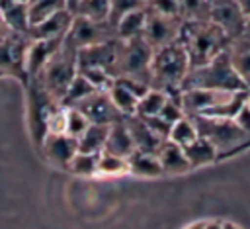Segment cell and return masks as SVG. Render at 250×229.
Returning <instances> with one entry per match:
<instances>
[{"instance_id":"cell-23","label":"cell","mask_w":250,"mask_h":229,"mask_svg":"<svg viewBox=\"0 0 250 229\" xmlns=\"http://www.w3.org/2000/svg\"><path fill=\"white\" fill-rule=\"evenodd\" d=\"M127 168H129L131 174L146 176V178H152V176H160L162 174L158 157L152 155V153H143V151H133L127 157Z\"/></svg>"},{"instance_id":"cell-11","label":"cell","mask_w":250,"mask_h":229,"mask_svg":"<svg viewBox=\"0 0 250 229\" xmlns=\"http://www.w3.org/2000/svg\"><path fill=\"white\" fill-rule=\"evenodd\" d=\"M76 63L80 69H102L115 76V63H117V37L84 47L76 51Z\"/></svg>"},{"instance_id":"cell-24","label":"cell","mask_w":250,"mask_h":229,"mask_svg":"<svg viewBox=\"0 0 250 229\" xmlns=\"http://www.w3.org/2000/svg\"><path fill=\"white\" fill-rule=\"evenodd\" d=\"M146 23V8L133 10L125 14L117 23H115V33L117 39H133V37H143Z\"/></svg>"},{"instance_id":"cell-29","label":"cell","mask_w":250,"mask_h":229,"mask_svg":"<svg viewBox=\"0 0 250 229\" xmlns=\"http://www.w3.org/2000/svg\"><path fill=\"white\" fill-rule=\"evenodd\" d=\"M92 92H96L94 86H92L82 74H76V76L72 78L70 86L66 88L64 96L61 98V106H62V108H74V106H78L82 100H86Z\"/></svg>"},{"instance_id":"cell-41","label":"cell","mask_w":250,"mask_h":229,"mask_svg":"<svg viewBox=\"0 0 250 229\" xmlns=\"http://www.w3.org/2000/svg\"><path fill=\"white\" fill-rule=\"evenodd\" d=\"M232 121L250 137V106H248L246 102H244V106L236 112V115L232 117Z\"/></svg>"},{"instance_id":"cell-36","label":"cell","mask_w":250,"mask_h":229,"mask_svg":"<svg viewBox=\"0 0 250 229\" xmlns=\"http://www.w3.org/2000/svg\"><path fill=\"white\" fill-rule=\"evenodd\" d=\"M88 125H90V121L78 108H64V133L66 135L78 139L86 131Z\"/></svg>"},{"instance_id":"cell-17","label":"cell","mask_w":250,"mask_h":229,"mask_svg":"<svg viewBox=\"0 0 250 229\" xmlns=\"http://www.w3.org/2000/svg\"><path fill=\"white\" fill-rule=\"evenodd\" d=\"M61 43L62 41H45V39H31L29 41V47L25 51V61H23L25 82L39 74V70L45 67V63L61 47Z\"/></svg>"},{"instance_id":"cell-35","label":"cell","mask_w":250,"mask_h":229,"mask_svg":"<svg viewBox=\"0 0 250 229\" xmlns=\"http://www.w3.org/2000/svg\"><path fill=\"white\" fill-rule=\"evenodd\" d=\"M72 174L76 176H94L98 174V155H90V153H76L68 164V168Z\"/></svg>"},{"instance_id":"cell-26","label":"cell","mask_w":250,"mask_h":229,"mask_svg":"<svg viewBox=\"0 0 250 229\" xmlns=\"http://www.w3.org/2000/svg\"><path fill=\"white\" fill-rule=\"evenodd\" d=\"M107 127L109 125L90 123L86 127V131L76 139L78 141V151L80 153H90V155H100L104 151V145H105Z\"/></svg>"},{"instance_id":"cell-25","label":"cell","mask_w":250,"mask_h":229,"mask_svg":"<svg viewBox=\"0 0 250 229\" xmlns=\"http://www.w3.org/2000/svg\"><path fill=\"white\" fill-rule=\"evenodd\" d=\"M184 153H186V159H188V162H189L191 168L205 166V164L217 160V157H219L217 149L207 139H203L199 135H197V139L193 143H189L188 147H184Z\"/></svg>"},{"instance_id":"cell-34","label":"cell","mask_w":250,"mask_h":229,"mask_svg":"<svg viewBox=\"0 0 250 229\" xmlns=\"http://www.w3.org/2000/svg\"><path fill=\"white\" fill-rule=\"evenodd\" d=\"M129 172L127 168V159L117 157V155H109L105 151H102L98 155V174L104 176H117V174H125Z\"/></svg>"},{"instance_id":"cell-16","label":"cell","mask_w":250,"mask_h":229,"mask_svg":"<svg viewBox=\"0 0 250 229\" xmlns=\"http://www.w3.org/2000/svg\"><path fill=\"white\" fill-rule=\"evenodd\" d=\"M74 14L70 10H61L47 20L39 22L37 25H31L29 39H45V41H64L68 27L72 23Z\"/></svg>"},{"instance_id":"cell-38","label":"cell","mask_w":250,"mask_h":229,"mask_svg":"<svg viewBox=\"0 0 250 229\" xmlns=\"http://www.w3.org/2000/svg\"><path fill=\"white\" fill-rule=\"evenodd\" d=\"M146 4L143 0H109V16H107V22L115 27V23L129 12L133 10H139V8H145Z\"/></svg>"},{"instance_id":"cell-43","label":"cell","mask_w":250,"mask_h":229,"mask_svg":"<svg viewBox=\"0 0 250 229\" xmlns=\"http://www.w3.org/2000/svg\"><path fill=\"white\" fill-rule=\"evenodd\" d=\"M234 2L238 4V8H240L242 16L248 20V18H250V0H234Z\"/></svg>"},{"instance_id":"cell-46","label":"cell","mask_w":250,"mask_h":229,"mask_svg":"<svg viewBox=\"0 0 250 229\" xmlns=\"http://www.w3.org/2000/svg\"><path fill=\"white\" fill-rule=\"evenodd\" d=\"M64 2H66V8L74 14V10H76V6H78V2H80V0H64Z\"/></svg>"},{"instance_id":"cell-3","label":"cell","mask_w":250,"mask_h":229,"mask_svg":"<svg viewBox=\"0 0 250 229\" xmlns=\"http://www.w3.org/2000/svg\"><path fill=\"white\" fill-rule=\"evenodd\" d=\"M186 88H203V90H215V92H238L246 90L238 74L234 72L229 53L223 51L215 59H211L205 65L191 67L182 90Z\"/></svg>"},{"instance_id":"cell-39","label":"cell","mask_w":250,"mask_h":229,"mask_svg":"<svg viewBox=\"0 0 250 229\" xmlns=\"http://www.w3.org/2000/svg\"><path fill=\"white\" fill-rule=\"evenodd\" d=\"M168 125H172V123H176L178 119H182L184 117V112H182V106H180V98H166V104H164V108L160 110V114H158Z\"/></svg>"},{"instance_id":"cell-8","label":"cell","mask_w":250,"mask_h":229,"mask_svg":"<svg viewBox=\"0 0 250 229\" xmlns=\"http://www.w3.org/2000/svg\"><path fill=\"white\" fill-rule=\"evenodd\" d=\"M115 37H117L115 27L109 22H96V20H88L82 16H74L62 43L74 51H80L84 47L104 43V41H109Z\"/></svg>"},{"instance_id":"cell-7","label":"cell","mask_w":250,"mask_h":229,"mask_svg":"<svg viewBox=\"0 0 250 229\" xmlns=\"http://www.w3.org/2000/svg\"><path fill=\"white\" fill-rule=\"evenodd\" d=\"M27 88V115H29V131L35 141V145H41L43 139L49 133V117L51 114L61 106L59 100H55L37 78H29L25 82Z\"/></svg>"},{"instance_id":"cell-42","label":"cell","mask_w":250,"mask_h":229,"mask_svg":"<svg viewBox=\"0 0 250 229\" xmlns=\"http://www.w3.org/2000/svg\"><path fill=\"white\" fill-rule=\"evenodd\" d=\"M14 31L6 25V22H4V18H2V14H0V41H4L6 37H10Z\"/></svg>"},{"instance_id":"cell-30","label":"cell","mask_w":250,"mask_h":229,"mask_svg":"<svg viewBox=\"0 0 250 229\" xmlns=\"http://www.w3.org/2000/svg\"><path fill=\"white\" fill-rule=\"evenodd\" d=\"M166 98H168V96H166L164 92L150 88L145 96L139 98L135 115H139V117H154V115H158L160 110H162L164 104H166Z\"/></svg>"},{"instance_id":"cell-12","label":"cell","mask_w":250,"mask_h":229,"mask_svg":"<svg viewBox=\"0 0 250 229\" xmlns=\"http://www.w3.org/2000/svg\"><path fill=\"white\" fill-rule=\"evenodd\" d=\"M29 41H31L29 37L18 35V33H12L4 41H0V69L23 80V84H25L23 61H25V51L29 47Z\"/></svg>"},{"instance_id":"cell-6","label":"cell","mask_w":250,"mask_h":229,"mask_svg":"<svg viewBox=\"0 0 250 229\" xmlns=\"http://www.w3.org/2000/svg\"><path fill=\"white\" fill-rule=\"evenodd\" d=\"M150 61H152V47L143 37L117 39L115 78L127 76V78L143 80L150 86Z\"/></svg>"},{"instance_id":"cell-19","label":"cell","mask_w":250,"mask_h":229,"mask_svg":"<svg viewBox=\"0 0 250 229\" xmlns=\"http://www.w3.org/2000/svg\"><path fill=\"white\" fill-rule=\"evenodd\" d=\"M104 151L109 153V155L123 157V159H127L135 151V145H133V139H131V133H129L125 117L117 119L115 123H111L107 127V137H105Z\"/></svg>"},{"instance_id":"cell-37","label":"cell","mask_w":250,"mask_h":229,"mask_svg":"<svg viewBox=\"0 0 250 229\" xmlns=\"http://www.w3.org/2000/svg\"><path fill=\"white\" fill-rule=\"evenodd\" d=\"M78 74H82L94 86V90H100V92H107L115 82V76L102 69H80Z\"/></svg>"},{"instance_id":"cell-33","label":"cell","mask_w":250,"mask_h":229,"mask_svg":"<svg viewBox=\"0 0 250 229\" xmlns=\"http://www.w3.org/2000/svg\"><path fill=\"white\" fill-rule=\"evenodd\" d=\"M74 16H82L96 22H107L109 16V0H80Z\"/></svg>"},{"instance_id":"cell-9","label":"cell","mask_w":250,"mask_h":229,"mask_svg":"<svg viewBox=\"0 0 250 229\" xmlns=\"http://www.w3.org/2000/svg\"><path fill=\"white\" fill-rule=\"evenodd\" d=\"M180 27H182V18L156 14V12H152V10L146 8V23H145L143 39L154 51V49H160V47H164L168 43L178 41Z\"/></svg>"},{"instance_id":"cell-50","label":"cell","mask_w":250,"mask_h":229,"mask_svg":"<svg viewBox=\"0 0 250 229\" xmlns=\"http://www.w3.org/2000/svg\"><path fill=\"white\" fill-rule=\"evenodd\" d=\"M248 145H250V139H248V141H246V143H244V145H242V147H240V149H246V147H248ZM240 149H238V151H240ZM238 151H236V153H238Z\"/></svg>"},{"instance_id":"cell-52","label":"cell","mask_w":250,"mask_h":229,"mask_svg":"<svg viewBox=\"0 0 250 229\" xmlns=\"http://www.w3.org/2000/svg\"><path fill=\"white\" fill-rule=\"evenodd\" d=\"M143 2H145V4H146V2H148V0H143Z\"/></svg>"},{"instance_id":"cell-10","label":"cell","mask_w":250,"mask_h":229,"mask_svg":"<svg viewBox=\"0 0 250 229\" xmlns=\"http://www.w3.org/2000/svg\"><path fill=\"white\" fill-rule=\"evenodd\" d=\"M209 22L221 27L225 35L232 41L242 35L246 18L242 16L234 0H209Z\"/></svg>"},{"instance_id":"cell-27","label":"cell","mask_w":250,"mask_h":229,"mask_svg":"<svg viewBox=\"0 0 250 229\" xmlns=\"http://www.w3.org/2000/svg\"><path fill=\"white\" fill-rule=\"evenodd\" d=\"M61 10H68L64 0H27V14L31 25H37L39 22L47 20L49 16Z\"/></svg>"},{"instance_id":"cell-49","label":"cell","mask_w":250,"mask_h":229,"mask_svg":"<svg viewBox=\"0 0 250 229\" xmlns=\"http://www.w3.org/2000/svg\"><path fill=\"white\" fill-rule=\"evenodd\" d=\"M246 104L250 106V90H246Z\"/></svg>"},{"instance_id":"cell-15","label":"cell","mask_w":250,"mask_h":229,"mask_svg":"<svg viewBox=\"0 0 250 229\" xmlns=\"http://www.w3.org/2000/svg\"><path fill=\"white\" fill-rule=\"evenodd\" d=\"M39 149L51 164L59 168H68L72 157L78 153V141L66 133H49L39 145Z\"/></svg>"},{"instance_id":"cell-48","label":"cell","mask_w":250,"mask_h":229,"mask_svg":"<svg viewBox=\"0 0 250 229\" xmlns=\"http://www.w3.org/2000/svg\"><path fill=\"white\" fill-rule=\"evenodd\" d=\"M186 229H201V223H197V225H189V227H186Z\"/></svg>"},{"instance_id":"cell-13","label":"cell","mask_w":250,"mask_h":229,"mask_svg":"<svg viewBox=\"0 0 250 229\" xmlns=\"http://www.w3.org/2000/svg\"><path fill=\"white\" fill-rule=\"evenodd\" d=\"M232 92H215V90H203V88H186L180 94V106L184 115H203L211 108L223 104Z\"/></svg>"},{"instance_id":"cell-18","label":"cell","mask_w":250,"mask_h":229,"mask_svg":"<svg viewBox=\"0 0 250 229\" xmlns=\"http://www.w3.org/2000/svg\"><path fill=\"white\" fill-rule=\"evenodd\" d=\"M127 121V127H129V133H131V139H133V145H135V151H143V153H152L156 155L158 149L162 147V143L166 139L158 137L143 117L139 115H129L125 117Z\"/></svg>"},{"instance_id":"cell-40","label":"cell","mask_w":250,"mask_h":229,"mask_svg":"<svg viewBox=\"0 0 250 229\" xmlns=\"http://www.w3.org/2000/svg\"><path fill=\"white\" fill-rule=\"evenodd\" d=\"M146 8L156 12V14H164V16H178L180 18V6L178 0H148Z\"/></svg>"},{"instance_id":"cell-5","label":"cell","mask_w":250,"mask_h":229,"mask_svg":"<svg viewBox=\"0 0 250 229\" xmlns=\"http://www.w3.org/2000/svg\"><path fill=\"white\" fill-rule=\"evenodd\" d=\"M78 74V63H76V51L68 45L61 43V47L53 53V57L45 63V67L35 76L41 86L61 102L66 88L70 86L72 78Z\"/></svg>"},{"instance_id":"cell-51","label":"cell","mask_w":250,"mask_h":229,"mask_svg":"<svg viewBox=\"0 0 250 229\" xmlns=\"http://www.w3.org/2000/svg\"><path fill=\"white\" fill-rule=\"evenodd\" d=\"M16 2H25V4H27V0H16Z\"/></svg>"},{"instance_id":"cell-47","label":"cell","mask_w":250,"mask_h":229,"mask_svg":"<svg viewBox=\"0 0 250 229\" xmlns=\"http://www.w3.org/2000/svg\"><path fill=\"white\" fill-rule=\"evenodd\" d=\"M223 229H240V227H238L236 223H225V221H223Z\"/></svg>"},{"instance_id":"cell-4","label":"cell","mask_w":250,"mask_h":229,"mask_svg":"<svg viewBox=\"0 0 250 229\" xmlns=\"http://www.w3.org/2000/svg\"><path fill=\"white\" fill-rule=\"evenodd\" d=\"M197 135L207 139L219 153L217 159L227 155H234L250 137L232 121L223 117H209V115H193L191 117Z\"/></svg>"},{"instance_id":"cell-28","label":"cell","mask_w":250,"mask_h":229,"mask_svg":"<svg viewBox=\"0 0 250 229\" xmlns=\"http://www.w3.org/2000/svg\"><path fill=\"white\" fill-rule=\"evenodd\" d=\"M107 94H109V100L113 102V106L117 108V112H119L123 117L135 115L139 98H137L133 92H129L125 86H121V84L115 80V82H113V86L107 90Z\"/></svg>"},{"instance_id":"cell-22","label":"cell","mask_w":250,"mask_h":229,"mask_svg":"<svg viewBox=\"0 0 250 229\" xmlns=\"http://www.w3.org/2000/svg\"><path fill=\"white\" fill-rule=\"evenodd\" d=\"M156 157H158L162 174H182V172L191 170V166H189V162L186 159L184 149L180 145L168 141V139L162 143V147L158 149Z\"/></svg>"},{"instance_id":"cell-1","label":"cell","mask_w":250,"mask_h":229,"mask_svg":"<svg viewBox=\"0 0 250 229\" xmlns=\"http://www.w3.org/2000/svg\"><path fill=\"white\" fill-rule=\"evenodd\" d=\"M189 72V59L180 41L168 43L152 51L150 88L164 92L170 98H180L184 80Z\"/></svg>"},{"instance_id":"cell-31","label":"cell","mask_w":250,"mask_h":229,"mask_svg":"<svg viewBox=\"0 0 250 229\" xmlns=\"http://www.w3.org/2000/svg\"><path fill=\"white\" fill-rule=\"evenodd\" d=\"M195 139H197V129H195L191 117L184 115L182 119H178L176 123H172L170 133H168V141H172V143H176V145H180L184 149L189 143H193Z\"/></svg>"},{"instance_id":"cell-21","label":"cell","mask_w":250,"mask_h":229,"mask_svg":"<svg viewBox=\"0 0 250 229\" xmlns=\"http://www.w3.org/2000/svg\"><path fill=\"white\" fill-rule=\"evenodd\" d=\"M230 65L234 69V72L238 74V78L242 80L244 88L250 90V41L244 37H236L229 43L227 47Z\"/></svg>"},{"instance_id":"cell-45","label":"cell","mask_w":250,"mask_h":229,"mask_svg":"<svg viewBox=\"0 0 250 229\" xmlns=\"http://www.w3.org/2000/svg\"><path fill=\"white\" fill-rule=\"evenodd\" d=\"M240 37H244V39H248L250 41V18L246 20V23H244V29H242V35Z\"/></svg>"},{"instance_id":"cell-44","label":"cell","mask_w":250,"mask_h":229,"mask_svg":"<svg viewBox=\"0 0 250 229\" xmlns=\"http://www.w3.org/2000/svg\"><path fill=\"white\" fill-rule=\"evenodd\" d=\"M201 229H223V221H201Z\"/></svg>"},{"instance_id":"cell-32","label":"cell","mask_w":250,"mask_h":229,"mask_svg":"<svg viewBox=\"0 0 250 229\" xmlns=\"http://www.w3.org/2000/svg\"><path fill=\"white\" fill-rule=\"evenodd\" d=\"M184 22H209V0H178Z\"/></svg>"},{"instance_id":"cell-20","label":"cell","mask_w":250,"mask_h":229,"mask_svg":"<svg viewBox=\"0 0 250 229\" xmlns=\"http://www.w3.org/2000/svg\"><path fill=\"white\" fill-rule=\"evenodd\" d=\"M0 14L6 22V25L18 33L29 37V14H27V4L25 2H16V0H0Z\"/></svg>"},{"instance_id":"cell-2","label":"cell","mask_w":250,"mask_h":229,"mask_svg":"<svg viewBox=\"0 0 250 229\" xmlns=\"http://www.w3.org/2000/svg\"><path fill=\"white\" fill-rule=\"evenodd\" d=\"M178 41L189 59V69L209 63L219 53L227 51L230 43L225 31L217 27L213 22H184V20L178 33Z\"/></svg>"},{"instance_id":"cell-14","label":"cell","mask_w":250,"mask_h":229,"mask_svg":"<svg viewBox=\"0 0 250 229\" xmlns=\"http://www.w3.org/2000/svg\"><path fill=\"white\" fill-rule=\"evenodd\" d=\"M74 108H78V110L86 115V119H88L90 123L111 125V123H115L117 119L123 117V115L117 112V108L113 106V102L109 100V94H107V92H100V90L92 92L86 100H82V102H80L78 106H74Z\"/></svg>"}]
</instances>
